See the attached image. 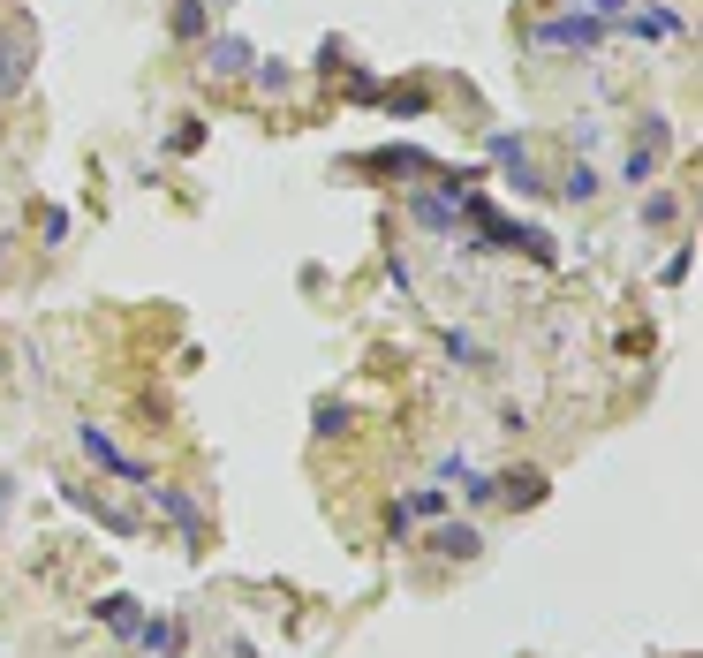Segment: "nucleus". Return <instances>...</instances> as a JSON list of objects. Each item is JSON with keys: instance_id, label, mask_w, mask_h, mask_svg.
Segmentation results:
<instances>
[{"instance_id": "9d476101", "label": "nucleus", "mask_w": 703, "mask_h": 658, "mask_svg": "<svg viewBox=\"0 0 703 658\" xmlns=\"http://www.w3.org/2000/svg\"><path fill=\"white\" fill-rule=\"evenodd\" d=\"M567 197H575V205H590V197H598V174H590V167H567Z\"/></svg>"}, {"instance_id": "6e6552de", "label": "nucleus", "mask_w": 703, "mask_h": 658, "mask_svg": "<svg viewBox=\"0 0 703 658\" xmlns=\"http://www.w3.org/2000/svg\"><path fill=\"white\" fill-rule=\"evenodd\" d=\"M416 220H424V227H439V235H454L462 205H446V197H416Z\"/></svg>"}, {"instance_id": "0eeeda50", "label": "nucleus", "mask_w": 703, "mask_h": 658, "mask_svg": "<svg viewBox=\"0 0 703 658\" xmlns=\"http://www.w3.org/2000/svg\"><path fill=\"white\" fill-rule=\"evenodd\" d=\"M99 621H106V628H121V636H137L144 613H137V598H121V590H114V598H99Z\"/></svg>"}, {"instance_id": "f03ea898", "label": "nucleus", "mask_w": 703, "mask_h": 658, "mask_svg": "<svg viewBox=\"0 0 703 658\" xmlns=\"http://www.w3.org/2000/svg\"><path fill=\"white\" fill-rule=\"evenodd\" d=\"M598 38H605L598 16H560V23H545V31H537V46H598Z\"/></svg>"}, {"instance_id": "1a4fd4ad", "label": "nucleus", "mask_w": 703, "mask_h": 658, "mask_svg": "<svg viewBox=\"0 0 703 658\" xmlns=\"http://www.w3.org/2000/svg\"><path fill=\"white\" fill-rule=\"evenodd\" d=\"M174 38H205V0H182L174 8Z\"/></svg>"}, {"instance_id": "423d86ee", "label": "nucleus", "mask_w": 703, "mask_h": 658, "mask_svg": "<svg viewBox=\"0 0 703 658\" xmlns=\"http://www.w3.org/2000/svg\"><path fill=\"white\" fill-rule=\"evenodd\" d=\"M205 69L212 76H242V69H250V46H242V38H212V46H205Z\"/></svg>"}, {"instance_id": "20e7f679", "label": "nucleus", "mask_w": 703, "mask_h": 658, "mask_svg": "<svg viewBox=\"0 0 703 658\" xmlns=\"http://www.w3.org/2000/svg\"><path fill=\"white\" fill-rule=\"evenodd\" d=\"M144 492H152V500L167 507L174 522H182V537H189V545H205V515H197V500H182L174 485H144Z\"/></svg>"}, {"instance_id": "7ed1b4c3", "label": "nucleus", "mask_w": 703, "mask_h": 658, "mask_svg": "<svg viewBox=\"0 0 703 658\" xmlns=\"http://www.w3.org/2000/svg\"><path fill=\"white\" fill-rule=\"evenodd\" d=\"M431 553H439V560H477L484 553L477 522H446V530H431Z\"/></svg>"}, {"instance_id": "f8f14e48", "label": "nucleus", "mask_w": 703, "mask_h": 658, "mask_svg": "<svg viewBox=\"0 0 703 658\" xmlns=\"http://www.w3.org/2000/svg\"><path fill=\"white\" fill-rule=\"evenodd\" d=\"M643 220H651V227H666V220H673V197H666V190H658V197H643Z\"/></svg>"}, {"instance_id": "9b49d317", "label": "nucleus", "mask_w": 703, "mask_h": 658, "mask_svg": "<svg viewBox=\"0 0 703 658\" xmlns=\"http://www.w3.org/2000/svg\"><path fill=\"white\" fill-rule=\"evenodd\" d=\"M446 356H462V364H484V348L469 341V333H446Z\"/></svg>"}, {"instance_id": "39448f33", "label": "nucleus", "mask_w": 703, "mask_h": 658, "mask_svg": "<svg viewBox=\"0 0 703 658\" xmlns=\"http://www.w3.org/2000/svg\"><path fill=\"white\" fill-rule=\"evenodd\" d=\"M129 643H137V651H159V658H182V628L174 621H137Z\"/></svg>"}, {"instance_id": "f257e3e1", "label": "nucleus", "mask_w": 703, "mask_h": 658, "mask_svg": "<svg viewBox=\"0 0 703 658\" xmlns=\"http://www.w3.org/2000/svg\"><path fill=\"white\" fill-rule=\"evenodd\" d=\"M76 439H84V454H91V462H99V469H114L121 485H152V469H144V462H129V454H121L114 439L99 432V424H84V432H76Z\"/></svg>"}, {"instance_id": "ddd939ff", "label": "nucleus", "mask_w": 703, "mask_h": 658, "mask_svg": "<svg viewBox=\"0 0 703 658\" xmlns=\"http://www.w3.org/2000/svg\"><path fill=\"white\" fill-rule=\"evenodd\" d=\"M590 8H598V16H620V8H628V0H590Z\"/></svg>"}]
</instances>
